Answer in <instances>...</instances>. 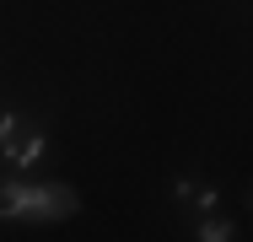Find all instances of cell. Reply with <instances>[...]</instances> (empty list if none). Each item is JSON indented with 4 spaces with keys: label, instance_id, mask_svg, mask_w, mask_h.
<instances>
[{
    "label": "cell",
    "instance_id": "2",
    "mask_svg": "<svg viewBox=\"0 0 253 242\" xmlns=\"http://www.w3.org/2000/svg\"><path fill=\"white\" fill-rule=\"evenodd\" d=\"M43 145L49 140H43V129H38L33 119H22V113H5V119H0V151H5L16 167H33V161L43 156Z\"/></svg>",
    "mask_w": 253,
    "mask_h": 242
},
{
    "label": "cell",
    "instance_id": "1",
    "mask_svg": "<svg viewBox=\"0 0 253 242\" xmlns=\"http://www.w3.org/2000/svg\"><path fill=\"white\" fill-rule=\"evenodd\" d=\"M0 215L59 221V215H76V194L65 183H0Z\"/></svg>",
    "mask_w": 253,
    "mask_h": 242
},
{
    "label": "cell",
    "instance_id": "3",
    "mask_svg": "<svg viewBox=\"0 0 253 242\" xmlns=\"http://www.w3.org/2000/svg\"><path fill=\"white\" fill-rule=\"evenodd\" d=\"M200 237H205V242H226V237H232V226H226V221H205Z\"/></svg>",
    "mask_w": 253,
    "mask_h": 242
}]
</instances>
